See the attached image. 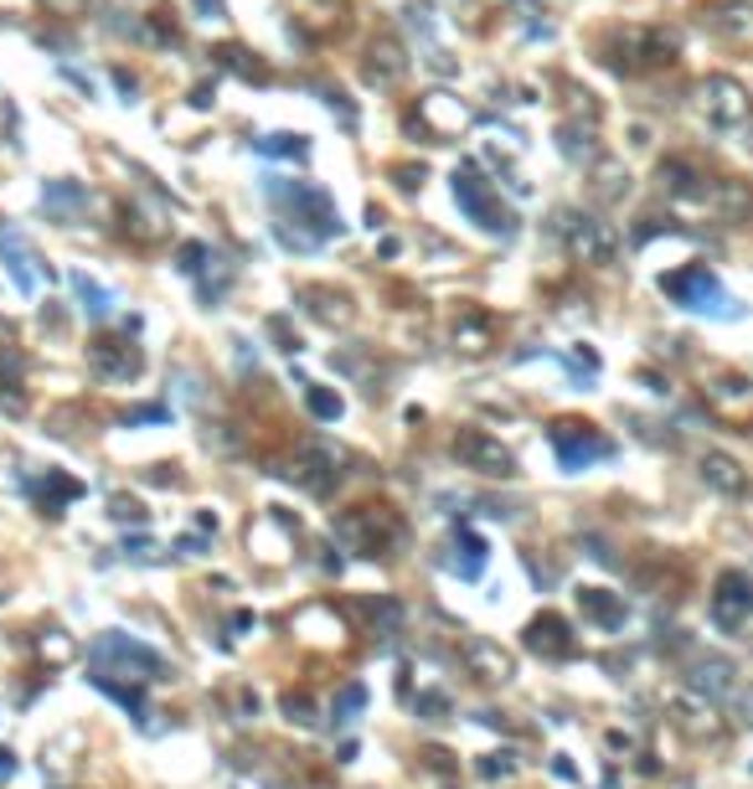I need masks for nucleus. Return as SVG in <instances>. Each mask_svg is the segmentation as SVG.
<instances>
[{
	"label": "nucleus",
	"mask_w": 753,
	"mask_h": 789,
	"mask_svg": "<svg viewBox=\"0 0 753 789\" xmlns=\"http://www.w3.org/2000/svg\"><path fill=\"white\" fill-rule=\"evenodd\" d=\"M269 192H274V202L295 217V227L279 223V238L285 243H295V248H316V243L341 233V212H336V202L320 192V186H305V181H274Z\"/></svg>",
	"instance_id": "1"
},
{
	"label": "nucleus",
	"mask_w": 753,
	"mask_h": 789,
	"mask_svg": "<svg viewBox=\"0 0 753 789\" xmlns=\"http://www.w3.org/2000/svg\"><path fill=\"white\" fill-rule=\"evenodd\" d=\"M681 42L671 27H615L604 37V62L625 78H646V73H666L677 62Z\"/></svg>",
	"instance_id": "2"
},
{
	"label": "nucleus",
	"mask_w": 753,
	"mask_h": 789,
	"mask_svg": "<svg viewBox=\"0 0 753 789\" xmlns=\"http://www.w3.org/2000/svg\"><path fill=\"white\" fill-rule=\"evenodd\" d=\"M336 536L362 557H388L403 547V516L392 506H357L336 516Z\"/></svg>",
	"instance_id": "3"
},
{
	"label": "nucleus",
	"mask_w": 753,
	"mask_h": 789,
	"mask_svg": "<svg viewBox=\"0 0 753 789\" xmlns=\"http://www.w3.org/2000/svg\"><path fill=\"white\" fill-rule=\"evenodd\" d=\"M661 295L677 299L681 310L723 315V320H733V315H739L733 295H728L723 279H718L708 264H681V268H671V274H661Z\"/></svg>",
	"instance_id": "4"
},
{
	"label": "nucleus",
	"mask_w": 753,
	"mask_h": 789,
	"mask_svg": "<svg viewBox=\"0 0 753 789\" xmlns=\"http://www.w3.org/2000/svg\"><path fill=\"white\" fill-rule=\"evenodd\" d=\"M450 186H454V202H460V212H465L470 223H481L485 233H512V212L501 207V196H496V186L485 181V171L475 161H465L460 171L450 176Z\"/></svg>",
	"instance_id": "5"
},
{
	"label": "nucleus",
	"mask_w": 753,
	"mask_h": 789,
	"mask_svg": "<svg viewBox=\"0 0 753 789\" xmlns=\"http://www.w3.org/2000/svg\"><path fill=\"white\" fill-rule=\"evenodd\" d=\"M553 227H558V238H563V248H568L578 264H588V268H604V264H615V254H619V238L609 233V223H599V217H588V212H573V207H563L558 217H553Z\"/></svg>",
	"instance_id": "6"
},
{
	"label": "nucleus",
	"mask_w": 753,
	"mask_h": 789,
	"mask_svg": "<svg viewBox=\"0 0 753 789\" xmlns=\"http://www.w3.org/2000/svg\"><path fill=\"white\" fill-rule=\"evenodd\" d=\"M697 104H702L708 124H718V130H743V124L753 120L749 89H743L739 78H728V73L702 78V89H697Z\"/></svg>",
	"instance_id": "7"
},
{
	"label": "nucleus",
	"mask_w": 753,
	"mask_h": 789,
	"mask_svg": "<svg viewBox=\"0 0 753 789\" xmlns=\"http://www.w3.org/2000/svg\"><path fill=\"white\" fill-rule=\"evenodd\" d=\"M553 449H558L563 470H588L594 460H609V454H615V444H609L594 423H578V418H558V423H553Z\"/></svg>",
	"instance_id": "8"
},
{
	"label": "nucleus",
	"mask_w": 753,
	"mask_h": 789,
	"mask_svg": "<svg viewBox=\"0 0 753 789\" xmlns=\"http://www.w3.org/2000/svg\"><path fill=\"white\" fill-rule=\"evenodd\" d=\"M454 460L465 464V470H475V475H516V460H512V449L501 444L496 433H485V429H460L454 433Z\"/></svg>",
	"instance_id": "9"
},
{
	"label": "nucleus",
	"mask_w": 753,
	"mask_h": 789,
	"mask_svg": "<svg viewBox=\"0 0 753 789\" xmlns=\"http://www.w3.org/2000/svg\"><path fill=\"white\" fill-rule=\"evenodd\" d=\"M702 402H708V413L718 418V423H733V429L749 433L753 429V382L749 377H712L708 388H702Z\"/></svg>",
	"instance_id": "10"
},
{
	"label": "nucleus",
	"mask_w": 753,
	"mask_h": 789,
	"mask_svg": "<svg viewBox=\"0 0 753 789\" xmlns=\"http://www.w3.org/2000/svg\"><path fill=\"white\" fill-rule=\"evenodd\" d=\"M89 367L104 382H135L145 372V357H140V346L130 336H93L89 341Z\"/></svg>",
	"instance_id": "11"
},
{
	"label": "nucleus",
	"mask_w": 753,
	"mask_h": 789,
	"mask_svg": "<svg viewBox=\"0 0 753 789\" xmlns=\"http://www.w3.org/2000/svg\"><path fill=\"white\" fill-rule=\"evenodd\" d=\"M753 619V578L739 573V567H728L718 588H712V625L718 629H743Z\"/></svg>",
	"instance_id": "12"
},
{
	"label": "nucleus",
	"mask_w": 753,
	"mask_h": 789,
	"mask_svg": "<svg viewBox=\"0 0 753 789\" xmlns=\"http://www.w3.org/2000/svg\"><path fill=\"white\" fill-rule=\"evenodd\" d=\"M470 124H475V109L460 104L454 93L434 89V93H423L419 99V130H429L434 140H460Z\"/></svg>",
	"instance_id": "13"
},
{
	"label": "nucleus",
	"mask_w": 753,
	"mask_h": 789,
	"mask_svg": "<svg viewBox=\"0 0 753 789\" xmlns=\"http://www.w3.org/2000/svg\"><path fill=\"white\" fill-rule=\"evenodd\" d=\"M93 660H99V666H109V660H120L124 670H135V682H155V676L166 670V660L155 656L151 645L130 641V635H104V641L93 645Z\"/></svg>",
	"instance_id": "14"
},
{
	"label": "nucleus",
	"mask_w": 753,
	"mask_h": 789,
	"mask_svg": "<svg viewBox=\"0 0 753 789\" xmlns=\"http://www.w3.org/2000/svg\"><path fill=\"white\" fill-rule=\"evenodd\" d=\"M450 341L460 357H491L501 346V326H496V315H485V310H460L454 315V326H450Z\"/></svg>",
	"instance_id": "15"
},
{
	"label": "nucleus",
	"mask_w": 753,
	"mask_h": 789,
	"mask_svg": "<svg viewBox=\"0 0 753 789\" xmlns=\"http://www.w3.org/2000/svg\"><path fill=\"white\" fill-rule=\"evenodd\" d=\"M336 464H341V454H336V449H326V444H305V449H295V460H289L285 475H289V480H300L305 491L326 495V491L336 485V475H341Z\"/></svg>",
	"instance_id": "16"
},
{
	"label": "nucleus",
	"mask_w": 753,
	"mask_h": 789,
	"mask_svg": "<svg viewBox=\"0 0 753 789\" xmlns=\"http://www.w3.org/2000/svg\"><path fill=\"white\" fill-rule=\"evenodd\" d=\"M367 83H376V89H392V83H403L408 73V47L392 37V31H382V37H372V47H367V62H362Z\"/></svg>",
	"instance_id": "17"
},
{
	"label": "nucleus",
	"mask_w": 753,
	"mask_h": 789,
	"mask_svg": "<svg viewBox=\"0 0 753 789\" xmlns=\"http://www.w3.org/2000/svg\"><path fill=\"white\" fill-rule=\"evenodd\" d=\"M702 21H708V31L718 37V42L753 47V6H743V0H733V6H712V11H702Z\"/></svg>",
	"instance_id": "18"
},
{
	"label": "nucleus",
	"mask_w": 753,
	"mask_h": 789,
	"mask_svg": "<svg viewBox=\"0 0 753 789\" xmlns=\"http://www.w3.org/2000/svg\"><path fill=\"white\" fill-rule=\"evenodd\" d=\"M295 27L310 37H341L347 31V6L341 0H295Z\"/></svg>",
	"instance_id": "19"
},
{
	"label": "nucleus",
	"mask_w": 753,
	"mask_h": 789,
	"mask_svg": "<svg viewBox=\"0 0 753 789\" xmlns=\"http://www.w3.org/2000/svg\"><path fill=\"white\" fill-rule=\"evenodd\" d=\"M300 305L316 315L320 326H351V295L347 289H331V284H305L300 289Z\"/></svg>",
	"instance_id": "20"
},
{
	"label": "nucleus",
	"mask_w": 753,
	"mask_h": 789,
	"mask_svg": "<svg viewBox=\"0 0 753 789\" xmlns=\"http://www.w3.org/2000/svg\"><path fill=\"white\" fill-rule=\"evenodd\" d=\"M527 645L547 660H563V656H573V629L563 625L558 614H537L527 625Z\"/></svg>",
	"instance_id": "21"
},
{
	"label": "nucleus",
	"mask_w": 753,
	"mask_h": 789,
	"mask_svg": "<svg viewBox=\"0 0 753 789\" xmlns=\"http://www.w3.org/2000/svg\"><path fill=\"white\" fill-rule=\"evenodd\" d=\"M702 480H708L718 495H743L749 491V470H743L733 454H718V449L702 454Z\"/></svg>",
	"instance_id": "22"
},
{
	"label": "nucleus",
	"mask_w": 753,
	"mask_h": 789,
	"mask_svg": "<svg viewBox=\"0 0 753 789\" xmlns=\"http://www.w3.org/2000/svg\"><path fill=\"white\" fill-rule=\"evenodd\" d=\"M578 609H584V619H594L599 629H619L625 625V598L609 594V588H578Z\"/></svg>",
	"instance_id": "23"
},
{
	"label": "nucleus",
	"mask_w": 753,
	"mask_h": 789,
	"mask_svg": "<svg viewBox=\"0 0 753 789\" xmlns=\"http://www.w3.org/2000/svg\"><path fill=\"white\" fill-rule=\"evenodd\" d=\"M42 207L58 217V223H73L78 212L89 207V192L78 186V181H47L42 186Z\"/></svg>",
	"instance_id": "24"
},
{
	"label": "nucleus",
	"mask_w": 753,
	"mask_h": 789,
	"mask_svg": "<svg viewBox=\"0 0 753 789\" xmlns=\"http://www.w3.org/2000/svg\"><path fill=\"white\" fill-rule=\"evenodd\" d=\"M588 176H594V196H599V202H619V196L630 192V171L619 161H609V155L588 161Z\"/></svg>",
	"instance_id": "25"
},
{
	"label": "nucleus",
	"mask_w": 753,
	"mask_h": 789,
	"mask_svg": "<svg viewBox=\"0 0 753 789\" xmlns=\"http://www.w3.org/2000/svg\"><path fill=\"white\" fill-rule=\"evenodd\" d=\"M0 258H6V268H11L16 289H21V295H37V274H31L37 258L27 254V243L16 238V233H0Z\"/></svg>",
	"instance_id": "26"
},
{
	"label": "nucleus",
	"mask_w": 753,
	"mask_h": 789,
	"mask_svg": "<svg viewBox=\"0 0 753 789\" xmlns=\"http://www.w3.org/2000/svg\"><path fill=\"white\" fill-rule=\"evenodd\" d=\"M454 567H460V578H481L485 573V542L470 526H460V536H454Z\"/></svg>",
	"instance_id": "27"
},
{
	"label": "nucleus",
	"mask_w": 753,
	"mask_h": 789,
	"mask_svg": "<svg viewBox=\"0 0 753 789\" xmlns=\"http://www.w3.org/2000/svg\"><path fill=\"white\" fill-rule=\"evenodd\" d=\"M258 155H269V161H310V140L305 134H264Z\"/></svg>",
	"instance_id": "28"
},
{
	"label": "nucleus",
	"mask_w": 753,
	"mask_h": 789,
	"mask_svg": "<svg viewBox=\"0 0 753 789\" xmlns=\"http://www.w3.org/2000/svg\"><path fill=\"white\" fill-rule=\"evenodd\" d=\"M73 495H83V485H78V480H68L62 470H47V480H42V511H47V516H58V511L68 506Z\"/></svg>",
	"instance_id": "29"
},
{
	"label": "nucleus",
	"mask_w": 753,
	"mask_h": 789,
	"mask_svg": "<svg viewBox=\"0 0 753 789\" xmlns=\"http://www.w3.org/2000/svg\"><path fill=\"white\" fill-rule=\"evenodd\" d=\"M470 666H481L485 682H506V676H512V656L496 650V645H485V641H470Z\"/></svg>",
	"instance_id": "30"
},
{
	"label": "nucleus",
	"mask_w": 753,
	"mask_h": 789,
	"mask_svg": "<svg viewBox=\"0 0 753 789\" xmlns=\"http://www.w3.org/2000/svg\"><path fill=\"white\" fill-rule=\"evenodd\" d=\"M217 62H223L227 73H238V78H258V83H269V68L254 58V52H243V47H223L217 52Z\"/></svg>",
	"instance_id": "31"
},
{
	"label": "nucleus",
	"mask_w": 753,
	"mask_h": 789,
	"mask_svg": "<svg viewBox=\"0 0 753 789\" xmlns=\"http://www.w3.org/2000/svg\"><path fill=\"white\" fill-rule=\"evenodd\" d=\"M73 289H78V299H83V310L89 315H109V305H114L104 284H93L89 274H73Z\"/></svg>",
	"instance_id": "32"
},
{
	"label": "nucleus",
	"mask_w": 753,
	"mask_h": 789,
	"mask_svg": "<svg viewBox=\"0 0 753 789\" xmlns=\"http://www.w3.org/2000/svg\"><path fill=\"white\" fill-rule=\"evenodd\" d=\"M305 402H310V413L326 418V423H336V418H341V398H336L331 388H320V382H310V388H305Z\"/></svg>",
	"instance_id": "33"
},
{
	"label": "nucleus",
	"mask_w": 753,
	"mask_h": 789,
	"mask_svg": "<svg viewBox=\"0 0 753 789\" xmlns=\"http://www.w3.org/2000/svg\"><path fill=\"white\" fill-rule=\"evenodd\" d=\"M362 707H367V686H347V691L336 697L331 713H336V723H351V717L362 713Z\"/></svg>",
	"instance_id": "34"
},
{
	"label": "nucleus",
	"mask_w": 753,
	"mask_h": 789,
	"mask_svg": "<svg viewBox=\"0 0 753 789\" xmlns=\"http://www.w3.org/2000/svg\"><path fill=\"white\" fill-rule=\"evenodd\" d=\"M151 31L161 37V42H182V21H176V11H151Z\"/></svg>",
	"instance_id": "35"
},
{
	"label": "nucleus",
	"mask_w": 753,
	"mask_h": 789,
	"mask_svg": "<svg viewBox=\"0 0 753 789\" xmlns=\"http://www.w3.org/2000/svg\"><path fill=\"white\" fill-rule=\"evenodd\" d=\"M176 258H182V274H202V268L212 264V248H207V243H186Z\"/></svg>",
	"instance_id": "36"
},
{
	"label": "nucleus",
	"mask_w": 753,
	"mask_h": 789,
	"mask_svg": "<svg viewBox=\"0 0 753 789\" xmlns=\"http://www.w3.org/2000/svg\"><path fill=\"white\" fill-rule=\"evenodd\" d=\"M269 336L279 341V351H300V336L289 330V320H285V315H274V320H269Z\"/></svg>",
	"instance_id": "37"
},
{
	"label": "nucleus",
	"mask_w": 753,
	"mask_h": 789,
	"mask_svg": "<svg viewBox=\"0 0 753 789\" xmlns=\"http://www.w3.org/2000/svg\"><path fill=\"white\" fill-rule=\"evenodd\" d=\"M392 176H398L403 192H413V186H423V165H392Z\"/></svg>",
	"instance_id": "38"
},
{
	"label": "nucleus",
	"mask_w": 753,
	"mask_h": 789,
	"mask_svg": "<svg viewBox=\"0 0 753 789\" xmlns=\"http://www.w3.org/2000/svg\"><path fill=\"white\" fill-rule=\"evenodd\" d=\"M285 713L295 717V723H310V697H305V691H300V697L289 691V697H285Z\"/></svg>",
	"instance_id": "39"
},
{
	"label": "nucleus",
	"mask_w": 753,
	"mask_h": 789,
	"mask_svg": "<svg viewBox=\"0 0 753 789\" xmlns=\"http://www.w3.org/2000/svg\"><path fill=\"white\" fill-rule=\"evenodd\" d=\"M42 6L52 16H83V6H89V0H42Z\"/></svg>",
	"instance_id": "40"
},
{
	"label": "nucleus",
	"mask_w": 753,
	"mask_h": 789,
	"mask_svg": "<svg viewBox=\"0 0 753 789\" xmlns=\"http://www.w3.org/2000/svg\"><path fill=\"white\" fill-rule=\"evenodd\" d=\"M114 516H124V522H140V516H145V511H140L135 501H114Z\"/></svg>",
	"instance_id": "41"
},
{
	"label": "nucleus",
	"mask_w": 753,
	"mask_h": 789,
	"mask_svg": "<svg viewBox=\"0 0 753 789\" xmlns=\"http://www.w3.org/2000/svg\"><path fill=\"white\" fill-rule=\"evenodd\" d=\"M196 6H202L207 16H223V0H196Z\"/></svg>",
	"instance_id": "42"
},
{
	"label": "nucleus",
	"mask_w": 753,
	"mask_h": 789,
	"mask_svg": "<svg viewBox=\"0 0 753 789\" xmlns=\"http://www.w3.org/2000/svg\"><path fill=\"white\" fill-rule=\"evenodd\" d=\"M11 769H16V764H11V754H0V779H11Z\"/></svg>",
	"instance_id": "43"
}]
</instances>
